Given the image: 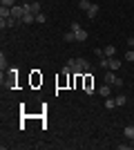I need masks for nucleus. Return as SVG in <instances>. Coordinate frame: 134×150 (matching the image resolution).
I'll return each mask as SVG.
<instances>
[{
  "label": "nucleus",
  "mask_w": 134,
  "mask_h": 150,
  "mask_svg": "<svg viewBox=\"0 0 134 150\" xmlns=\"http://www.w3.org/2000/svg\"><path fill=\"white\" fill-rule=\"evenodd\" d=\"M63 38H65V40H67V43H74V40H76V31H67V34H63Z\"/></svg>",
  "instance_id": "10"
},
{
  "label": "nucleus",
  "mask_w": 134,
  "mask_h": 150,
  "mask_svg": "<svg viewBox=\"0 0 134 150\" xmlns=\"http://www.w3.org/2000/svg\"><path fill=\"white\" fill-rule=\"evenodd\" d=\"M121 63L123 61H119V58H109V69H119V67H121Z\"/></svg>",
  "instance_id": "13"
},
{
  "label": "nucleus",
  "mask_w": 134,
  "mask_h": 150,
  "mask_svg": "<svg viewBox=\"0 0 134 150\" xmlns=\"http://www.w3.org/2000/svg\"><path fill=\"white\" fill-rule=\"evenodd\" d=\"M0 69H2V72L7 69V58H5V54H0Z\"/></svg>",
  "instance_id": "20"
},
{
  "label": "nucleus",
  "mask_w": 134,
  "mask_h": 150,
  "mask_svg": "<svg viewBox=\"0 0 134 150\" xmlns=\"http://www.w3.org/2000/svg\"><path fill=\"white\" fill-rule=\"evenodd\" d=\"M132 146H134V139H132Z\"/></svg>",
  "instance_id": "25"
},
{
  "label": "nucleus",
  "mask_w": 134,
  "mask_h": 150,
  "mask_svg": "<svg viewBox=\"0 0 134 150\" xmlns=\"http://www.w3.org/2000/svg\"><path fill=\"white\" fill-rule=\"evenodd\" d=\"M125 94H119V96H116V105H125Z\"/></svg>",
  "instance_id": "19"
},
{
  "label": "nucleus",
  "mask_w": 134,
  "mask_h": 150,
  "mask_svg": "<svg viewBox=\"0 0 134 150\" xmlns=\"http://www.w3.org/2000/svg\"><path fill=\"white\" fill-rule=\"evenodd\" d=\"M78 7H81L83 11H87L89 7H92V2H89V0H81V2H78Z\"/></svg>",
  "instance_id": "17"
},
{
  "label": "nucleus",
  "mask_w": 134,
  "mask_h": 150,
  "mask_svg": "<svg viewBox=\"0 0 134 150\" xmlns=\"http://www.w3.org/2000/svg\"><path fill=\"white\" fill-rule=\"evenodd\" d=\"M78 29H83V27L78 25V23H72V31H78Z\"/></svg>",
  "instance_id": "23"
},
{
  "label": "nucleus",
  "mask_w": 134,
  "mask_h": 150,
  "mask_svg": "<svg viewBox=\"0 0 134 150\" xmlns=\"http://www.w3.org/2000/svg\"><path fill=\"white\" fill-rule=\"evenodd\" d=\"M0 5H5V7H13V5H16V0H0Z\"/></svg>",
  "instance_id": "21"
},
{
  "label": "nucleus",
  "mask_w": 134,
  "mask_h": 150,
  "mask_svg": "<svg viewBox=\"0 0 134 150\" xmlns=\"http://www.w3.org/2000/svg\"><path fill=\"white\" fill-rule=\"evenodd\" d=\"M67 67H69L72 74H76V76H81V74H85V72L92 69L85 58H69V61H67Z\"/></svg>",
  "instance_id": "1"
},
{
  "label": "nucleus",
  "mask_w": 134,
  "mask_h": 150,
  "mask_svg": "<svg viewBox=\"0 0 134 150\" xmlns=\"http://www.w3.org/2000/svg\"><path fill=\"white\" fill-rule=\"evenodd\" d=\"M34 20H36V13H32V11H25V16H22V23H25V25H32Z\"/></svg>",
  "instance_id": "6"
},
{
  "label": "nucleus",
  "mask_w": 134,
  "mask_h": 150,
  "mask_svg": "<svg viewBox=\"0 0 134 150\" xmlns=\"http://www.w3.org/2000/svg\"><path fill=\"white\" fill-rule=\"evenodd\" d=\"M128 47H132V50H134V36L128 38Z\"/></svg>",
  "instance_id": "24"
},
{
  "label": "nucleus",
  "mask_w": 134,
  "mask_h": 150,
  "mask_svg": "<svg viewBox=\"0 0 134 150\" xmlns=\"http://www.w3.org/2000/svg\"><path fill=\"white\" fill-rule=\"evenodd\" d=\"M125 137H130V139H134V125H125Z\"/></svg>",
  "instance_id": "15"
},
{
  "label": "nucleus",
  "mask_w": 134,
  "mask_h": 150,
  "mask_svg": "<svg viewBox=\"0 0 134 150\" xmlns=\"http://www.w3.org/2000/svg\"><path fill=\"white\" fill-rule=\"evenodd\" d=\"M9 16H11V7H0V18H9Z\"/></svg>",
  "instance_id": "9"
},
{
  "label": "nucleus",
  "mask_w": 134,
  "mask_h": 150,
  "mask_svg": "<svg viewBox=\"0 0 134 150\" xmlns=\"http://www.w3.org/2000/svg\"><path fill=\"white\" fill-rule=\"evenodd\" d=\"M103 52H105V58H114V54H116V47H114V45H107V47H105Z\"/></svg>",
  "instance_id": "7"
},
{
  "label": "nucleus",
  "mask_w": 134,
  "mask_h": 150,
  "mask_svg": "<svg viewBox=\"0 0 134 150\" xmlns=\"http://www.w3.org/2000/svg\"><path fill=\"white\" fill-rule=\"evenodd\" d=\"M125 61H128V63H132V61H134V50H132V47H128V54H125Z\"/></svg>",
  "instance_id": "18"
},
{
  "label": "nucleus",
  "mask_w": 134,
  "mask_h": 150,
  "mask_svg": "<svg viewBox=\"0 0 134 150\" xmlns=\"http://www.w3.org/2000/svg\"><path fill=\"white\" fill-rule=\"evenodd\" d=\"M85 92H87V94L94 92V88H92V79H89V76H85Z\"/></svg>",
  "instance_id": "14"
},
{
  "label": "nucleus",
  "mask_w": 134,
  "mask_h": 150,
  "mask_svg": "<svg viewBox=\"0 0 134 150\" xmlns=\"http://www.w3.org/2000/svg\"><path fill=\"white\" fill-rule=\"evenodd\" d=\"M98 94H101L103 99H107L109 94H112V85H107V83H103L101 88H98Z\"/></svg>",
  "instance_id": "4"
},
{
  "label": "nucleus",
  "mask_w": 134,
  "mask_h": 150,
  "mask_svg": "<svg viewBox=\"0 0 134 150\" xmlns=\"http://www.w3.org/2000/svg\"><path fill=\"white\" fill-rule=\"evenodd\" d=\"M45 20H47V18H45V16H43V13H38V16H36V23H40V25H43V23H45Z\"/></svg>",
  "instance_id": "22"
},
{
  "label": "nucleus",
  "mask_w": 134,
  "mask_h": 150,
  "mask_svg": "<svg viewBox=\"0 0 134 150\" xmlns=\"http://www.w3.org/2000/svg\"><path fill=\"white\" fill-rule=\"evenodd\" d=\"M116 81H119V76L114 74V69H107L105 72V83L107 85H116Z\"/></svg>",
  "instance_id": "3"
},
{
  "label": "nucleus",
  "mask_w": 134,
  "mask_h": 150,
  "mask_svg": "<svg viewBox=\"0 0 134 150\" xmlns=\"http://www.w3.org/2000/svg\"><path fill=\"white\" fill-rule=\"evenodd\" d=\"M18 23H20V20L18 18H11V16H9V18H0V27H2V31L9 29V27H16Z\"/></svg>",
  "instance_id": "2"
},
{
  "label": "nucleus",
  "mask_w": 134,
  "mask_h": 150,
  "mask_svg": "<svg viewBox=\"0 0 134 150\" xmlns=\"http://www.w3.org/2000/svg\"><path fill=\"white\" fill-rule=\"evenodd\" d=\"M29 11L36 13V16H38V13H43V11H40V2H32V5H29Z\"/></svg>",
  "instance_id": "11"
},
{
  "label": "nucleus",
  "mask_w": 134,
  "mask_h": 150,
  "mask_svg": "<svg viewBox=\"0 0 134 150\" xmlns=\"http://www.w3.org/2000/svg\"><path fill=\"white\" fill-rule=\"evenodd\" d=\"M85 13H87V18H89V20H94L96 16H98V5H92V7H89V9H87Z\"/></svg>",
  "instance_id": "5"
},
{
  "label": "nucleus",
  "mask_w": 134,
  "mask_h": 150,
  "mask_svg": "<svg viewBox=\"0 0 134 150\" xmlns=\"http://www.w3.org/2000/svg\"><path fill=\"white\" fill-rule=\"evenodd\" d=\"M87 36H89V34H87L85 29H78V31H76V40H78V43H83V40H87Z\"/></svg>",
  "instance_id": "8"
},
{
  "label": "nucleus",
  "mask_w": 134,
  "mask_h": 150,
  "mask_svg": "<svg viewBox=\"0 0 134 150\" xmlns=\"http://www.w3.org/2000/svg\"><path fill=\"white\" fill-rule=\"evenodd\" d=\"M105 108H107V110H114V108H116V99L107 96V99H105Z\"/></svg>",
  "instance_id": "12"
},
{
  "label": "nucleus",
  "mask_w": 134,
  "mask_h": 150,
  "mask_svg": "<svg viewBox=\"0 0 134 150\" xmlns=\"http://www.w3.org/2000/svg\"><path fill=\"white\" fill-rule=\"evenodd\" d=\"M98 67L101 69H109V58H101V61H98Z\"/></svg>",
  "instance_id": "16"
}]
</instances>
